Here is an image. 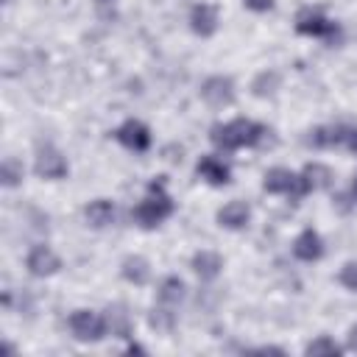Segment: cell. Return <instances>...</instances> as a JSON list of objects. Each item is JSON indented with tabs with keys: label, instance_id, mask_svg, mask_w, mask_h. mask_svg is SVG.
<instances>
[{
	"label": "cell",
	"instance_id": "6da1fadb",
	"mask_svg": "<svg viewBox=\"0 0 357 357\" xmlns=\"http://www.w3.org/2000/svg\"><path fill=\"white\" fill-rule=\"evenodd\" d=\"M268 126L248 120V117H234L229 123H215L209 128V142L218 151H240V148H257L268 137Z\"/></svg>",
	"mask_w": 357,
	"mask_h": 357
},
{
	"label": "cell",
	"instance_id": "7a4b0ae2",
	"mask_svg": "<svg viewBox=\"0 0 357 357\" xmlns=\"http://www.w3.org/2000/svg\"><path fill=\"white\" fill-rule=\"evenodd\" d=\"M173 212H176V204H173V198H170V192H167L165 178H153V181L148 184L145 198L131 209V220H134L139 229H156V226H162Z\"/></svg>",
	"mask_w": 357,
	"mask_h": 357
},
{
	"label": "cell",
	"instance_id": "3957f363",
	"mask_svg": "<svg viewBox=\"0 0 357 357\" xmlns=\"http://www.w3.org/2000/svg\"><path fill=\"white\" fill-rule=\"evenodd\" d=\"M296 33L301 36H312V39H326V42H340V25L335 20H329L321 8H301L296 14V22H293Z\"/></svg>",
	"mask_w": 357,
	"mask_h": 357
},
{
	"label": "cell",
	"instance_id": "277c9868",
	"mask_svg": "<svg viewBox=\"0 0 357 357\" xmlns=\"http://www.w3.org/2000/svg\"><path fill=\"white\" fill-rule=\"evenodd\" d=\"M67 326H70V335L75 340H81V343H100L109 335L106 315L95 312V310H75V312H70Z\"/></svg>",
	"mask_w": 357,
	"mask_h": 357
},
{
	"label": "cell",
	"instance_id": "5b68a950",
	"mask_svg": "<svg viewBox=\"0 0 357 357\" xmlns=\"http://www.w3.org/2000/svg\"><path fill=\"white\" fill-rule=\"evenodd\" d=\"M262 190L271 192V195H284V198H304L310 190L301 178V173H293L290 167H271L265 176H262Z\"/></svg>",
	"mask_w": 357,
	"mask_h": 357
},
{
	"label": "cell",
	"instance_id": "8992f818",
	"mask_svg": "<svg viewBox=\"0 0 357 357\" xmlns=\"http://www.w3.org/2000/svg\"><path fill=\"white\" fill-rule=\"evenodd\" d=\"M33 170L39 178H47V181H59L70 173V165H67V156L53 145V142H39L36 145V162H33Z\"/></svg>",
	"mask_w": 357,
	"mask_h": 357
},
{
	"label": "cell",
	"instance_id": "52a82bcc",
	"mask_svg": "<svg viewBox=\"0 0 357 357\" xmlns=\"http://www.w3.org/2000/svg\"><path fill=\"white\" fill-rule=\"evenodd\" d=\"M198 95H201V100H204L206 106H212V109H226V106L234 103L237 89H234V81H231L229 75H209V78H204Z\"/></svg>",
	"mask_w": 357,
	"mask_h": 357
},
{
	"label": "cell",
	"instance_id": "ba28073f",
	"mask_svg": "<svg viewBox=\"0 0 357 357\" xmlns=\"http://www.w3.org/2000/svg\"><path fill=\"white\" fill-rule=\"evenodd\" d=\"M112 137L126 148V151H134V153H145L148 148H151V128L142 123V120H137V117H128V120H123L114 131H112Z\"/></svg>",
	"mask_w": 357,
	"mask_h": 357
},
{
	"label": "cell",
	"instance_id": "9c48e42d",
	"mask_svg": "<svg viewBox=\"0 0 357 357\" xmlns=\"http://www.w3.org/2000/svg\"><path fill=\"white\" fill-rule=\"evenodd\" d=\"M25 268H28L31 276H36V279H47V276L59 273L61 259H59V254H56L50 245L39 243V245H33V248L25 254Z\"/></svg>",
	"mask_w": 357,
	"mask_h": 357
},
{
	"label": "cell",
	"instance_id": "30bf717a",
	"mask_svg": "<svg viewBox=\"0 0 357 357\" xmlns=\"http://www.w3.org/2000/svg\"><path fill=\"white\" fill-rule=\"evenodd\" d=\"M187 22H190V31H192L195 36H201V39H209V36L218 31V22H220V17H218V8H215L212 3H195V6L190 8V17H187Z\"/></svg>",
	"mask_w": 357,
	"mask_h": 357
},
{
	"label": "cell",
	"instance_id": "8fae6325",
	"mask_svg": "<svg viewBox=\"0 0 357 357\" xmlns=\"http://www.w3.org/2000/svg\"><path fill=\"white\" fill-rule=\"evenodd\" d=\"M195 173H198L201 181H206V184H212V187H226V184L231 181V167H229L223 159L212 156V153H206V156L198 159Z\"/></svg>",
	"mask_w": 357,
	"mask_h": 357
},
{
	"label": "cell",
	"instance_id": "7c38bea8",
	"mask_svg": "<svg viewBox=\"0 0 357 357\" xmlns=\"http://www.w3.org/2000/svg\"><path fill=\"white\" fill-rule=\"evenodd\" d=\"M324 237L315 229H301L293 240V257L301 262H318L324 257Z\"/></svg>",
	"mask_w": 357,
	"mask_h": 357
},
{
	"label": "cell",
	"instance_id": "4fadbf2b",
	"mask_svg": "<svg viewBox=\"0 0 357 357\" xmlns=\"http://www.w3.org/2000/svg\"><path fill=\"white\" fill-rule=\"evenodd\" d=\"M215 220H218L220 229L240 231V229H245V226L251 223V206H248L245 201H229V204H223V206L218 209Z\"/></svg>",
	"mask_w": 357,
	"mask_h": 357
},
{
	"label": "cell",
	"instance_id": "5bb4252c",
	"mask_svg": "<svg viewBox=\"0 0 357 357\" xmlns=\"http://www.w3.org/2000/svg\"><path fill=\"white\" fill-rule=\"evenodd\" d=\"M190 268H192V273H195L201 282H212V279H218V276L223 273V257H220L218 251L201 248V251L192 254Z\"/></svg>",
	"mask_w": 357,
	"mask_h": 357
},
{
	"label": "cell",
	"instance_id": "9a60e30c",
	"mask_svg": "<svg viewBox=\"0 0 357 357\" xmlns=\"http://www.w3.org/2000/svg\"><path fill=\"white\" fill-rule=\"evenodd\" d=\"M84 220L92 229H106L117 220V204L109 201V198H95L84 206Z\"/></svg>",
	"mask_w": 357,
	"mask_h": 357
},
{
	"label": "cell",
	"instance_id": "2e32d148",
	"mask_svg": "<svg viewBox=\"0 0 357 357\" xmlns=\"http://www.w3.org/2000/svg\"><path fill=\"white\" fill-rule=\"evenodd\" d=\"M346 134H349V126H343V123L318 126V128L310 131L307 145H310V148H340V145L346 142Z\"/></svg>",
	"mask_w": 357,
	"mask_h": 357
},
{
	"label": "cell",
	"instance_id": "e0dca14e",
	"mask_svg": "<svg viewBox=\"0 0 357 357\" xmlns=\"http://www.w3.org/2000/svg\"><path fill=\"white\" fill-rule=\"evenodd\" d=\"M103 315H106V324H109V335L112 337H120V340H128L131 337L134 321H131V312L126 310V304H109Z\"/></svg>",
	"mask_w": 357,
	"mask_h": 357
},
{
	"label": "cell",
	"instance_id": "ac0fdd59",
	"mask_svg": "<svg viewBox=\"0 0 357 357\" xmlns=\"http://www.w3.org/2000/svg\"><path fill=\"white\" fill-rule=\"evenodd\" d=\"M120 276H123L128 284L142 287V284H148V279H151V262H148L145 257H139V254H128V257L120 262Z\"/></svg>",
	"mask_w": 357,
	"mask_h": 357
},
{
	"label": "cell",
	"instance_id": "d6986e66",
	"mask_svg": "<svg viewBox=\"0 0 357 357\" xmlns=\"http://www.w3.org/2000/svg\"><path fill=\"white\" fill-rule=\"evenodd\" d=\"M301 178H304V184H307V190H310V192L329 190V187H332V181H335L332 170H329L324 162H307V165L301 167Z\"/></svg>",
	"mask_w": 357,
	"mask_h": 357
},
{
	"label": "cell",
	"instance_id": "ffe728a7",
	"mask_svg": "<svg viewBox=\"0 0 357 357\" xmlns=\"http://www.w3.org/2000/svg\"><path fill=\"white\" fill-rule=\"evenodd\" d=\"M184 296H187V284H184V279H178L173 273L165 276L159 282V287H156V301L159 304H167V307H178L184 301Z\"/></svg>",
	"mask_w": 357,
	"mask_h": 357
},
{
	"label": "cell",
	"instance_id": "44dd1931",
	"mask_svg": "<svg viewBox=\"0 0 357 357\" xmlns=\"http://www.w3.org/2000/svg\"><path fill=\"white\" fill-rule=\"evenodd\" d=\"M346 351V346H340L335 337H329V335H318L315 340H310L307 346H304V354H310V357H337V354H343Z\"/></svg>",
	"mask_w": 357,
	"mask_h": 357
},
{
	"label": "cell",
	"instance_id": "7402d4cb",
	"mask_svg": "<svg viewBox=\"0 0 357 357\" xmlns=\"http://www.w3.org/2000/svg\"><path fill=\"white\" fill-rule=\"evenodd\" d=\"M279 84H282L279 73H276V70H265V73H259V75L254 78L251 92H254L257 98H268V95H273V92L279 89Z\"/></svg>",
	"mask_w": 357,
	"mask_h": 357
},
{
	"label": "cell",
	"instance_id": "603a6c76",
	"mask_svg": "<svg viewBox=\"0 0 357 357\" xmlns=\"http://www.w3.org/2000/svg\"><path fill=\"white\" fill-rule=\"evenodd\" d=\"M22 176H25L22 162L17 156H6L3 165H0V181H3V187H17L22 181Z\"/></svg>",
	"mask_w": 357,
	"mask_h": 357
},
{
	"label": "cell",
	"instance_id": "cb8c5ba5",
	"mask_svg": "<svg viewBox=\"0 0 357 357\" xmlns=\"http://www.w3.org/2000/svg\"><path fill=\"white\" fill-rule=\"evenodd\" d=\"M173 310H176V307H167V304L153 307L151 315H148V324H151L153 329H159V332H170V329L176 326V312H173Z\"/></svg>",
	"mask_w": 357,
	"mask_h": 357
},
{
	"label": "cell",
	"instance_id": "d4e9b609",
	"mask_svg": "<svg viewBox=\"0 0 357 357\" xmlns=\"http://www.w3.org/2000/svg\"><path fill=\"white\" fill-rule=\"evenodd\" d=\"M337 282H340L346 290L357 293V259H351V262H346V265L340 268V273H337Z\"/></svg>",
	"mask_w": 357,
	"mask_h": 357
},
{
	"label": "cell",
	"instance_id": "484cf974",
	"mask_svg": "<svg viewBox=\"0 0 357 357\" xmlns=\"http://www.w3.org/2000/svg\"><path fill=\"white\" fill-rule=\"evenodd\" d=\"M92 6H95V11H98V17H100V20H106V22H112V20H114V14H117L114 0H92Z\"/></svg>",
	"mask_w": 357,
	"mask_h": 357
},
{
	"label": "cell",
	"instance_id": "4316f807",
	"mask_svg": "<svg viewBox=\"0 0 357 357\" xmlns=\"http://www.w3.org/2000/svg\"><path fill=\"white\" fill-rule=\"evenodd\" d=\"M243 6L248 11H254V14H265V11L273 8V0H243Z\"/></svg>",
	"mask_w": 357,
	"mask_h": 357
},
{
	"label": "cell",
	"instance_id": "83f0119b",
	"mask_svg": "<svg viewBox=\"0 0 357 357\" xmlns=\"http://www.w3.org/2000/svg\"><path fill=\"white\" fill-rule=\"evenodd\" d=\"M346 351H354V354H357V324L349 326V335H346Z\"/></svg>",
	"mask_w": 357,
	"mask_h": 357
},
{
	"label": "cell",
	"instance_id": "f1b7e54d",
	"mask_svg": "<svg viewBox=\"0 0 357 357\" xmlns=\"http://www.w3.org/2000/svg\"><path fill=\"white\" fill-rule=\"evenodd\" d=\"M343 148H349L354 156H357V126L354 128H349V134H346V142H343Z\"/></svg>",
	"mask_w": 357,
	"mask_h": 357
},
{
	"label": "cell",
	"instance_id": "f546056e",
	"mask_svg": "<svg viewBox=\"0 0 357 357\" xmlns=\"http://www.w3.org/2000/svg\"><path fill=\"white\" fill-rule=\"evenodd\" d=\"M349 198L357 204V176H354V178H351V184H349Z\"/></svg>",
	"mask_w": 357,
	"mask_h": 357
},
{
	"label": "cell",
	"instance_id": "4dcf8cb0",
	"mask_svg": "<svg viewBox=\"0 0 357 357\" xmlns=\"http://www.w3.org/2000/svg\"><path fill=\"white\" fill-rule=\"evenodd\" d=\"M126 351H131V354H134V351H139V354H145V349H142L139 343H128V349H126Z\"/></svg>",
	"mask_w": 357,
	"mask_h": 357
}]
</instances>
